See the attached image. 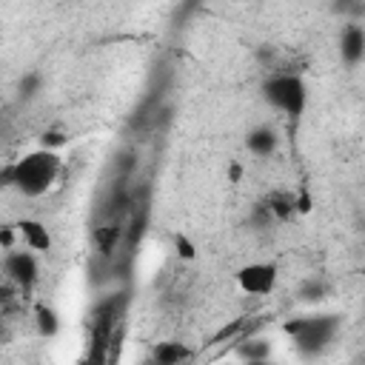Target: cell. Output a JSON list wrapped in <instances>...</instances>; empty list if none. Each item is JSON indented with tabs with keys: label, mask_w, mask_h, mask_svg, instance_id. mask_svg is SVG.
<instances>
[{
	"label": "cell",
	"mask_w": 365,
	"mask_h": 365,
	"mask_svg": "<svg viewBox=\"0 0 365 365\" xmlns=\"http://www.w3.org/2000/svg\"><path fill=\"white\" fill-rule=\"evenodd\" d=\"M60 171H63V157H60V151L40 145V148H31V151H26L23 157H17V160L9 165L6 180H9V185H14L23 197L37 200V197H43L46 191H51V185L57 182Z\"/></svg>",
	"instance_id": "6da1fadb"
},
{
	"label": "cell",
	"mask_w": 365,
	"mask_h": 365,
	"mask_svg": "<svg viewBox=\"0 0 365 365\" xmlns=\"http://www.w3.org/2000/svg\"><path fill=\"white\" fill-rule=\"evenodd\" d=\"M262 97L279 114H285L291 120H299L305 114V106H308V86L299 74L282 71V74H274L262 83Z\"/></svg>",
	"instance_id": "7a4b0ae2"
},
{
	"label": "cell",
	"mask_w": 365,
	"mask_h": 365,
	"mask_svg": "<svg viewBox=\"0 0 365 365\" xmlns=\"http://www.w3.org/2000/svg\"><path fill=\"white\" fill-rule=\"evenodd\" d=\"M339 322L336 317H302L285 325V334L305 351H319L322 345H328L336 334Z\"/></svg>",
	"instance_id": "3957f363"
},
{
	"label": "cell",
	"mask_w": 365,
	"mask_h": 365,
	"mask_svg": "<svg viewBox=\"0 0 365 365\" xmlns=\"http://www.w3.org/2000/svg\"><path fill=\"white\" fill-rule=\"evenodd\" d=\"M3 277L17 285V288H31L40 279V262L34 251H20V248H9V254L3 257Z\"/></svg>",
	"instance_id": "277c9868"
},
{
	"label": "cell",
	"mask_w": 365,
	"mask_h": 365,
	"mask_svg": "<svg viewBox=\"0 0 365 365\" xmlns=\"http://www.w3.org/2000/svg\"><path fill=\"white\" fill-rule=\"evenodd\" d=\"M237 285L248 297H268L277 288V265L274 262H248L237 271Z\"/></svg>",
	"instance_id": "5b68a950"
},
{
	"label": "cell",
	"mask_w": 365,
	"mask_h": 365,
	"mask_svg": "<svg viewBox=\"0 0 365 365\" xmlns=\"http://www.w3.org/2000/svg\"><path fill=\"white\" fill-rule=\"evenodd\" d=\"M339 54H342V63L356 68L365 57V29L359 23H348L339 34Z\"/></svg>",
	"instance_id": "8992f818"
},
{
	"label": "cell",
	"mask_w": 365,
	"mask_h": 365,
	"mask_svg": "<svg viewBox=\"0 0 365 365\" xmlns=\"http://www.w3.org/2000/svg\"><path fill=\"white\" fill-rule=\"evenodd\" d=\"M14 228H17V237L23 240V245H26L29 251H34V254L51 251V231L46 228V222L26 217V220H20Z\"/></svg>",
	"instance_id": "52a82bcc"
},
{
	"label": "cell",
	"mask_w": 365,
	"mask_h": 365,
	"mask_svg": "<svg viewBox=\"0 0 365 365\" xmlns=\"http://www.w3.org/2000/svg\"><path fill=\"white\" fill-rule=\"evenodd\" d=\"M277 143H279V137H277V131L271 125H257V128H251L245 134V148L254 157H271L277 151Z\"/></svg>",
	"instance_id": "ba28073f"
},
{
	"label": "cell",
	"mask_w": 365,
	"mask_h": 365,
	"mask_svg": "<svg viewBox=\"0 0 365 365\" xmlns=\"http://www.w3.org/2000/svg\"><path fill=\"white\" fill-rule=\"evenodd\" d=\"M194 354L182 345V342H160L157 348H154V354H151V359L154 362H160V365H177V362H185V359H191Z\"/></svg>",
	"instance_id": "9c48e42d"
},
{
	"label": "cell",
	"mask_w": 365,
	"mask_h": 365,
	"mask_svg": "<svg viewBox=\"0 0 365 365\" xmlns=\"http://www.w3.org/2000/svg\"><path fill=\"white\" fill-rule=\"evenodd\" d=\"M34 322H37V331H40L43 336H54V334L60 331V317H57V311H54L51 305H37Z\"/></svg>",
	"instance_id": "30bf717a"
},
{
	"label": "cell",
	"mask_w": 365,
	"mask_h": 365,
	"mask_svg": "<svg viewBox=\"0 0 365 365\" xmlns=\"http://www.w3.org/2000/svg\"><path fill=\"white\" fill-rule=\"evenodd\" d=\"M271 348L265 339H251V342H242L240 345V356L242 359H268Z\"/></svg>",
	"instance_id": "8fae6325"
},
{
	"label": "cell",
	"mask_w": 365,
	"mask_h": 365,
	"mask_svg": "<svg viewBox=\"0 0 365 365\" xmlns=\"http://www.w3.org/2000/svg\"><path fill=\"white\" fill-rule=\"evenodd\" d=\"M174 248H177V254H180V257H185V259H191V257H194V245H191V240H188V237H182V234H177V237H174Z\"/></svg>",
	"instance_id": "7c38bea8"
},
{
	"label": "cell",
	"mask_w": 365,
	"mask_h": 365,
	"mask_svg": "<svg viewBox=\"0 0 365 365\" xmlns=\"http://www.w3.org/2000/svg\"><path fill=\"white\" fill-rule=\"evenodd\" d=\"M14 294H17V285H11L9 279L0 282V305H9V302L14 299Z\"/></svg>",
	"instance_id": "4fadbf2b"
},
{
	"label": "cell",
	"mask_w": 365,
	"mask_h": 365,
	"mask_svg": "<svg viewBox=\"0 0 365 365\" xmlns=\"http://www.w3.org/2000/svg\"><path fill=\"white\" fill-rule=\"evenodd\" d=\"M60 143H63V134H60V131H46V134H43V145H46V148H57Z\"/></svg>",
	"instance_id": "5bb4252c"
},
{
	"label": "cell",
	"mask_w": 365,
	"mask_h": 365,
	"mask_svg": "<svg viewBox=\"0 0 365 365\" xmlns=\"http://www.w3.org/2000/svg\"><path fill=\"white\" fill-rule=\"evenodd\" d=\"M14 234H17V228H0V242L6 245V248H11V242H14Z\"/></svg>",
	"instance_id": "9a60e30c"
},
{
	"label": "cell",
	"mask_w": 365,
	"mask_h": 365,
	"mask_svg": "<svg viewBox=\"0 0 365 365\" xmlns=\"http://www.w3.org/2000/svg\"><path fill=\"white\" fill-rule=\"evenodd\" d=\"M234 3H242V0H234Z\"/></svg>",
	"instance_id": "2e32d148"
},
{
	"label": "cell",
	"mask_w": 365,
	"mask_h": 365,
	"mask_svg": "<svg viewBox=\"0 0 365 365\" xmlns=\"http://www.w3.org/2000/svg\"><path fill=\"white\" fill-rule=\"evenodd\" d=\"M0 334H3V325H0Z\"/></svg>",
	"instance_id": "e0dca14e"
}]
</instances>
